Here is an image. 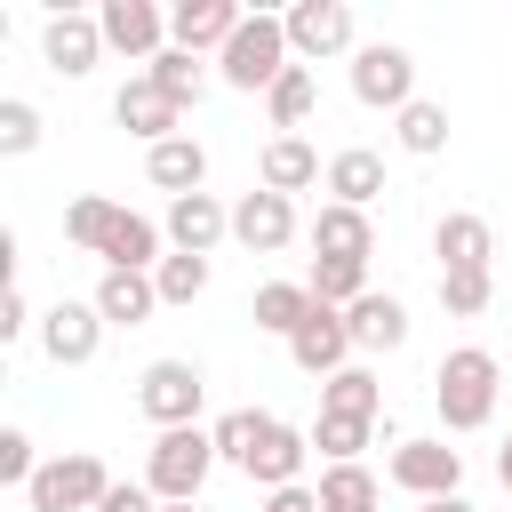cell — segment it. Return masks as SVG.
I'll use <instances>...</instances> for the list:
<instances>
[{
    "instance_id": "obj_15",
    "label": "cell",
    "mask_w": 512,
    "mask_h": 512,
    "mask_svg": "<svg viewBox=\"0 0 512 512\" xmlns=\"http://www.w3.org/2000/svg\"><path fill=\"white\" fill-rule=\"evenodd\" d=\"M240 24H248V16H240L232 0H176V8H168V40H176V48H192V56H200V48H216V56H224V40H232Z\"/></svg>"
},
{
    "instance_id": "obj_39",
    "label": "cell",
    "mask_w": 512,
    "mask_h": 512,
    "mask_svg": "<svg viewBox=\"0 0 512 512\" xmlns=\"http://www.w3.org/2000/svg\"><path fill=\"white\" fill-rule=\"evenodd\" d=\"M32 472H40V456H32V440H24V432H0V480H16V488H32Z\"/></svg>"
},
{
    "instance_id": "obj_45",
    "label": "cell",
    "mask_w": 512,
    "mask_h": 512,
    "mask_svg": "<svg viewBox=\"0 0 512 512\" xmlns=\"http://www.w3.org/2000/svg\"><path fill=\"white\" fill-rule=\"evenodd\" d=\"M160 512H200V504H160Z\"/></svg>"
},
{
    "instance_id": "obj_16",
    "label": "cell",
    "mask_w": 512,
    "mask_h": 512,
    "mask_svg": "<svg viewBox=\"0 0 512 512\" xmlns=\"http://www.w3.org/2000/svg\"><path fill=\"white\" fill-rule=\"evenodd\" d=\"M224 232H232V208H224L216 192H184V200H168V240H176V256H208Z\"/></svg>"
},
{
    "instance_id": "obj_32",
    "label": "cell",
    "mask_w": 512,
    "mask_h": 512,
    "mask_svg": "<svg viewBox=\"0 0 512 512\" xmlns=\"http://www.w3.org/2000/svg\"><path fill=\"white\" fill-rule=\"evenodd\" d=\"M376 408H384V384H376L368 368H344V376L320 384V416H368V424H376Z\"/></svg>"
},
{
    "instance_id": "obj_12",
    "label": "cell",
    "mask_w": 512,
    "mask_h": 512,
    "mask_svg": "<svg viewBox=\"0 0 512 512\" xmlns=\"http://www.w3.org/2000/svg\"><path fill=\"white\" fill-rule=\"evenodd\" d=\"M232 240L248 248V256H280L288 240H296V200H280V192H240V208H232Z\"/></svg>"
},
{
    "instance_id": "obj_28",
    "label": "cell",
    "mask_w": 512,
    "mask_h": 512,
    "mask_svg": "<svg viewBox=\"0 0 512 512\" xmlns=\"http://www.w3.org/2000/svg\"><path fill=\"white\" fill-rule=\"evenodd\" d=\"M280 416H264V408H232V416H216L208 432H216V464H256V448H264V432H272Z\"/></svg>"
},
{
    "instance_id": "obj_7",
    "label": "cell",
    "mask_w": 512,
    "mask_h": 512,
    "mask_svg": "<svg viewBox=\"0 0 512 512\" xmlns=\"http://www.w3.org/2000/svg\"><path fill=\"white\" fill-rule=\"evenodd\" d=\"M384 472H392V488H408L416 504H432V496H464V448H448V440H400Z\"/></svg>"
},
{
    "instance_id": "obj_20",
    "label": "cell",
    "mask_w": 512,
    "mask_h": 512,
    "mask_svg": "<svg viewBox=\"0 0 512 512\" xmlns=\"http://www.w3.org/2000/svg\"><path fill=\"white\" fill-rule=\"evenodd\" d=\"M88 304L104 312V328H144L160 312V288H152V272H104Z\"/></svg>"
},
{
    "instance_id": "obj_23",
    "label": "cell",
    "mask_w": 512,
    "mask_h": 512,
    "mask_svg": "<svg viewBox=\"0 0 512 512\" xmlns=\"http://www.w3.org/2000/svg\"><path fill=\"white\" fill-rule=\"evenodd\" d=\"M256 176H264V192H280V200H288V192L320 184L328 168H320V152H312L304 136H272V144H264V160H256Z\"/></svg>"
},
{
    "instance_id": "obj_41",
    "label": "cell",
    "mask_w": 512,
    "mask_h": 512,
    "mask_svg": "<svg viewBox=\"0 0 512 512\" xmlns=\"http://www.w3.org/2000/svg\"><path fill=\"white\" fill-rule=\"evenodd\" d=\"M24 328H32V304H24V288L8 280V296H0V344H8V336H24Z\"/></svg>"
},
{
    "instance_id": "obj_21",
    "label": "cell",
    "mask_w": 512,
    "mask_h": 512,
    "mask_svg": "<svg viewBox=\"0 0 512 512\" xmlns=\"http://www.w3.org/2000/svg\"><path fill=\"white\" fill-rule=\"evenodd\" d=\"M144 176H152L168 200L200 192V184H208V152H200V136H168V144H152V152H144Z\"/></svg>"
},
{
    "instance_id": "obj_43",
    "label": "cell",
    "mask_w": 512,
    "mask_h": 512,
    "mask_svg": "<svg viewBox=\"0 0 512 512\" xmlns=\"http://www.w3.org/2000/svg\"><path fill=\"white\" fill-rule=\"evenodd\" d=\"M416 512H472L464 496H432V504H416Z\"/></svg>"
},
{
    "instance_id": "obj_27",
    "label": "cell",
    "mask_w": 512,
    "mask_h": 512,
    "mask_svg": "<svg viewBox=\"0 0 512 512\" xmlns=\"http://www.w3.org/2000/svg\"><path fill=\"white\" fill-rule=\"evenodd\" d=\"M312 104H320V80H312V64H288V72L272 80V96H264V112H272V128H280V136H296V128L312 120Z\"/></svg>"
},
{
    "instance_id": "obj_35",
    "label": "cell",
    "mask_w": 512,
    "mask_h": 512,
    "mask_svg": "<svg viewBox=\"0 0 512 512\" xmlns=\"http://www.w3.org/2000/svg\"><path fill=\"white\" fill-rule=\"evenodd\" d=\"M368 432H376L368 416H320V424H312V448H320L328 464H360V448H368Z\"/></svg>"
},
{
    "instance_id": "obj_42",
    "label": "cell",
    "mask_w": 512,
    "mask_h": 512,
    "mask_svg": "<svg viewBox=\"0 0 512 512\" xmlns=\"http://www.w3.org/2000/svg\"><path fill=\"white\" fill-rule=\"evenodd\" d=\"M264 512H320V496L296 480V488H272V496H264Z\"/></svg>"
},
{
    "instance_id": "obj_19",
    "label": "cell",
    "mask_w": 512,
    "mask_h": 512,
    "mask_svg": "<svg viewBox=\"0 0 512 512\" xmlns=\"http://www.w3.org/2000/svg\"><path fill=\"white\" fill-rule=\"evenodd\" d=\"M432 256H440V272H488V256H496V232H488V216H440L432 224Z\"/></svg>"
},
{
    "instance_id": "obj_36",
    "label": "cell",
    "mask_w": 512,
    "mask_h": 512,
    "mask_svg": "<svg viewBox=\"0 0 512 512\" xmlns=\"http://www.w3.org/2000/svg\"><path fill=\"white\" fill-rule=\"evenodd\" d=\"M152 288H160V304H192L208 288V256H160L152 264Z\"/></svg>"
},
{
    "instance_id": "obj_6",
    "label": "cell",
    "mask_w": 512,
    "mask_h": 512,
    "mask_svg": "<svg viewBox=\"0 0 512 512\" xmlns=\"http://www.w3.org/2000/svg\"><path fill=\"white\" fill-rule=\"evenodd\" d=\"M352 96L376 104V112H408V104H416V56L392 48V40L352 48Z\"/></svg>"
},
{
    "instance_id": "obj_25",
    "label": "cell",
    "mask_w": 512,
    "mask_h": 512,
    "mask_svg": "<svg viewBox=\"0 0 512 512\" xmlns=\"http://www.w3.org/2000/svg\"><path fill=\"white\" fill-rule=\"evenodd\" d=\"M328 192H336L344 208H368V200L384 192V152H368V144H344V152L328 160Z\"/></svg>"
},
{
    "instance_id": "obj_1",
    "label": "cell",
    "mask_w": 512,
    "mask_h": 512,
    "mask_svg": "<svg viewBox=\"0 0 512 512\" xmlns=\"http://www.w3.org/2000/svg\"><path fill=\"white\" fill-rule=\"evenodd\" d=\"M496 352H480V344H456V352H440V368H432V408H440V424L448 432H480L488 416H496Z\"/></svg>"
},
{
    "instance_id": "obj_40",
    "label": "cell",
    "mask_w": 512,
    "mask_h": 512,
    "mask_svg": "<svg viewBox=\"0 0 512 512\" xmlns=\"http://www.w3.org/2000/svg\"><path fill=\"white\" fill-rule=\"evenodd\" d=\"M96 512H160V496H152V488H144V480H112V488H104V504H96Z\"/></svg>"
},
{
    "instance_id": "obj_29",
    "label": "cell",
    "mask_w": 512,
    "mask_h": 512,
    "mask_svg": "<svg viewBox=\"0 0 512 512\" xmlns=\"http://www.w3.org/2000/svg\"><path fill=\"white\" fill-rule=\"evenodd\" d=\"M312 496H320V512H376V504H384V488H376L368 464H328Z\"/></svg>"
},
{
    "instance_id": "obj_3",
    "label": "cell",
    "mask_w": 512,
    "mask_h": 512,
    "mask_svg": "<svg viewBox=\"0 0 512 512\" xmlns=\"http://www.w3.org/2000/svg\"><path fill=\"white\" fill-rule=\"evenodd\" d=\"M208 472H216V432H200V424L160 432V440H152V456H144V488H152L160 504H200Z\"/></svg>"
},
{
    "instance_id": "obj_44",
    "label": "cell",
    "mask_w": 512,
    "mask_h": 512,
    "mask_svg": "<svg viewBox=\"0 0 512 512\" xmlns=\"http://www.w3.org/2000/svg\"><path fill=\"white\" fill-rule=\"evenodd\" d=\"M496 480H504V488H512V440H504V448H496Z\"/></svg>"
},
{
    "instance_id": "obj_33",
    "label": "cell",
    "mask_w": 512,
    "mask_h": 512,
    "mask_svg": "<svg viewBox=\"0 0 512 512\" xmlns=\"http://www.w3.org/2000/svg\"><path fill=\"white\" fill-rule=\"evenodd\" d=\"M144 80H152V88H168L176 104H200V88H208L200 56H192V48H176V40H168V48H160V56L144 64Z\"/></svg>"
},
{
    "instance_id": "obj_24",
    "label": "cell",
    "mask_w": 512,
    "mask_h": 512,
    "mask_svg": "<svg viewBox=\"0 0 512 512\" xmlns=\"http://www.w3.org/2000/svg\"><path fill=\"white\" fill-rule=\"evenodd\" d=\"M304 456H312V432L272 424L264 448H256V464H248V480H264V488H296V480H304Z\"/></svg>"
},
{
    "instance_id": "obj_26",
    "label": "cell",
    "mask_w": 512,
    "mask_h": 512,
    "mask_svg": "<svg viewBox=\"0 0 512 512\" xmlns=\"http://www.w3.org/2000/svg\"><path fill=\"white\" fill-rule=\"evenodd\" d=\"M248 320H256L264 336H296V328L312 320V288H304V280H264L256 304H248Z\"/></svg>"
},
{
    "instance_id": "obj_18",
    "label": "cell",
    "mask_w": 512,
    "mask_h": 512,
    "mask_svg": "<svg viewBox=\"0 0 512 512\" xmlns=\"http://www.w3.org/2000/svg\"><path fill=\"white\" fill-rule=\"evenodd\" d=\"M312 256L368 264V256H376V224H368V208H344V200H328V208L312 216Z\"/></svg>"
},
{
    "instance_id": "obj_34",
    "label": "cell",
    "mask_w": 512,
    "mask_h": 512,
    "mask_svg": "<svg viewBox=\"0 0 512 512\" xmlns=\"http://www.w3.org/2000/svg\"><path fill=\"white\" fill-rule=\"evenodd\" d=\"M112 216H120V200H96V192H80V200L64 208V240L96 256V248H104V232H112Z\"/></svg>"
},
{
    "instance_id": "obj_9",
    "label": "cell",
    "mask_w": 512,
    "mask_h": 512,
    "mask_svg": "<svg viewBox=\"0 0 512 512\" xmlns=\"http://www.w3.org/2000/svg\"><path fill=\"white\" fill-rule=\"evenodd\" d=\"M288 360H296L304 376H320V384L344 376V368H352V328H344V312H336V304H312V320L288 336Z\"/></svg>"
},
{
    "instance_id": "obj_2",
    "label": "cell",
    "mask_w": 512,
    "mask_h": 512,
    "mask_svg": "<svg viewBox=\"0 0 512 512\" xmlns=\"http://www.w3.org/2000/svg\"><path fill=\"white\" fill-rule=\"evenodd\" d=\"M296 64V48H288V16H248L232 40H224V56H216V72H224V88H248V96H272V80Z\"/></svg>"
},
{
    "instance_id": "obj_37",
    "label": "cell",
    "mask_w": 512,
    "mask_h": 512,
    "mask_svg": "<svg viewBox=\"0 0 512 512\" xmlns=\"http://www.w3.org/2000/svg\"><path fill=\"white\" fill-rule=\"evenodd\" d=\"M488 296H496V280H488V272H440V304H448V320L488 312Z\"/></svg>"
},
{
    "instance_id": "obj_8",
    "label": "cell",
    "mask_w": 512,
    "mask_h": 512,
    "mask_svg": "<svg viewBox=\"0 0 512 512\" xmlns=\"http://www.w3.org/2000/svg\"><path fill=\"white\" fill-rule=\"evenodd\" d=\"M96 344H104V312H96V304H72V296H64V304L40 312V352H48L56 368H88Z\"/></svg>"
},
{
    "instance_id": "obj_31",
    "label": "cell",
    "mask_w": 512,
    "mask_h": 512,
    "mask_svg": "<svg viewBox=\"0 0 512 512\" xmlns=\"http://www.w3.org/2000/svg\"><path fill=\"white\" fill-rule=\"evenodd\" d=\"M304 288H312V304H360L368 296V264H344V256H312V272H304Z\"/></svg>"
},
{
    "instance_id": "obj_13",
    "label": "cell",
    "mask_w": 512,
    "mask_h": 512,
    "mask_svg": "<svg viewBox=\"0 0 512 512\" xmlns=\"http://www.w3.org/2000/svg\"><path fill=\"white\" fill-rule=\"evenodd\" d=\"M96 24H104V48H120V56H136V64H152V56L168 48V16H160L152 0H104Z\"/></svg>"
},
{
    "instance_id": "obj_14",
    "label": "cell",
    "mask_w": 512,
    "mask_h": 512,
    "mask_svg": "<svg viewBox=\"0 0 512 512\" xmlns=\"http://www.w3.org/2000/svg\"><path fill=\"white\" fill-rule=\"evenodd\" d=\"M40 56H48L64 80H80V72H96V56H104V24L80 16V8H64V16L40 24Z\"/></svg>"
},
{
    "instance_id": "obj_5",
    "label": "cell",
    "mask_w": 512,
    "mask_h": 512,
    "mask_svg": "<svg viewBox=\"0 0 512 512\" xmlns=\"http://www.w3.org/2000/svg\"><path fill=\"white\" fill-rule=\"evenodd\" d=\"M104 488H112V472H104L96 456H48V464L32 472V488H24V504H32V512H96Z\"/></svg>"
},
{
    "instance_id": "obj_11",
    "label": "cell",
    "mask_w": 512,
    "mask_h": 512,
    "mask_svg": "<svg viewBox=\"0 0 512 512\" xmlns=\"http://www.w3.org/2000/svg\"><path fill=\"white\" fill-rule=\"evenodd\" d=\"M112 120H120L128 136H144V152L168 144V136H192V128H184V104H176L168 88H152V80H128V88L112 96Z\"/></svg>"
},
{
    "instance_id": "obj_17",
    "label": "cell",
    "mask_w": 512,
    "mask_h": 512,
    "mask_svg": "<svg viewBox=\"0 0 512 512\" xmlns=\"http://www.w3.org/2000/svg\"><path fill=\"white\" fill-rule=\"evenodd\" d=\"M344 328H352V352H400L408 344V304L368 288L360 304H344Z\"/></svg>"
},
{
    "instance_id": "obj_22",
    "label": "cell",
    "mask_w": 512,
    "mask_h": 512,
    "mask_svg": "<svg viewBox=\"0 0 512 512\" xmlns=\"http://www.w3.org/2000/svg\"><path fill=\"white\" fill-rule=\"evenodd\" d=\"M96 256H104V272H152V264H160V224L136 216V208H120Z\"/></svg>"
},
{
    "instance_id": "obj_10",
    "label": "cell",
    "mask_w": 512,
    "mask_h": 512,
    "mask_svg": "<svg viewBox=\"0 0 512 512\" xmlns=\"http://www.w3.org/2000/svg\"><path fill=\"white\" fill-rule=\"evenodd\" d=\"M288 48H296V64L344 56V48H352V8H344V0H296V8H288Z\"/></svg>"
},
{
    "instance_id": "obj_4",
    "label": "cell",
    "mask_w": 512,
    "mask_h": 512,
    "mask_svg": "<svg viewBox=\"0 0 512 512\" xmlns=\"http://www.w3.org/2000/svg\"><path fill=\"white\" fill-rule=\"evenodd\" d=\"M200 400H208V376H200V360H152V368L136 376V408H144L160 432H184V424H200Z\"/></svg>"
},
{
    "instance_id": "obj_38",
    "label": "cell",
    "mask_w": 512,
    "mask_h": 512,
    "mask_svg": "<svg viewBox=\"0 0 512 512\" xmlns=\"http://www.w3.org/2000/svg\"><path fill=\"white\" fill-rule=\"evenodd\" d=\"M32 144H40V112H32L24 96H8V104H0V152L16 160V152H32Z\"/></svg>"
},
{
    "instance_id": "obj_30",
    "label": "cell",
    "mask_w": 512,
    "mask_h": 512,
    "mask_svg": "<svg viewBox=\"0 0 512 512\" xmlns=\"http://www.w3.org/2000/svg\"><path fill=\"white\" fill-rule=\"evenodd\" d=\"M400 128V152H416V160H432V152H448V104H432V96H416L408 112H392Z\"/></svg>"
}]
</instances>
